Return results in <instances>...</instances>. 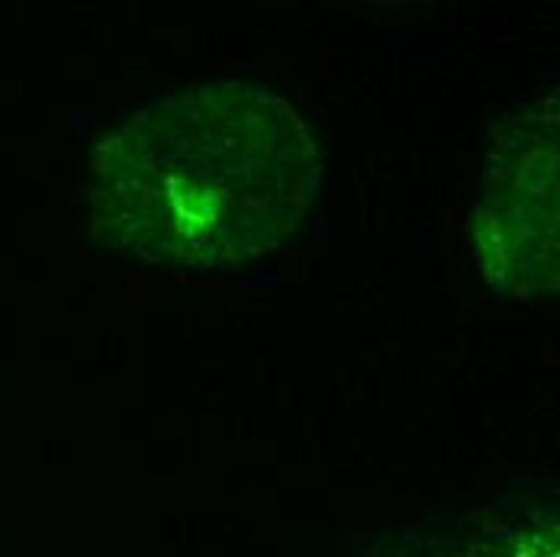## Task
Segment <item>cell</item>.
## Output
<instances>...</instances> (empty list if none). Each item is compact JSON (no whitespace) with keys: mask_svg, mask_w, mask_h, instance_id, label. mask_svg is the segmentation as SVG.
Returning a JSON list of instances; mask_svg holds the SVG:
<instances>
[{"mask_svg":"<svg viewBox=\"0 0 560 557\" xmlns=\"http://www.w3.org/2000/svg\"><path fill=\"white\" fill-rule=\"evenodd\" d=\"M319 174L310 126L278 94L235 81L174 94L101 139L94 242L168 268L242 265L296 229Z\"/></svg>","mask_w":560,"mask_h":557,"instance_id":"6da1fadb","label":"cell"},{"mask_svg":"<svg viewBox=\"0 0 560 557\" xmlns=\"http://www.w3.org/2000/svg\"><path fill=\"white\" fill-rule=\"evenodd\" d=\"M477 258L512 297L558 290V107L503 129L474 207Z\"/></svg>","mask_w":560,"mask_h":557,"instance_id":"7a4b0ae2","label":"cell"}]
</instances>
